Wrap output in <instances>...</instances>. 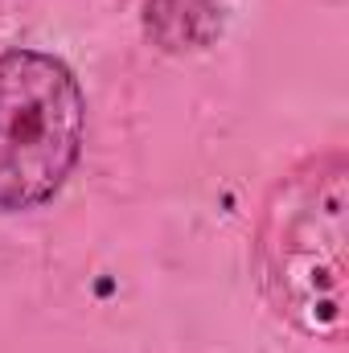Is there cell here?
Masks as SVG:
<instances>
[{"instance_id": "1", "label": "cell", "mask_w": 349, "mask_h": 353, "mask_svg": "<svg viewBox=\"0 0 349 353\" xmlns=\"http://www.w3.org/2000/svg\"><path fill=\"white\" fill-rule=\"evenodd\" d=\"M83 148V90L74 74L41 54L0 58V210L50 201Z\"/></svg>"}]
</instances>
